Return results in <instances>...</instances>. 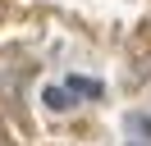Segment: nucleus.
Instances as JSON below:
<instances>
[{
    "mask_svg": "<svg viewBox=\"0 0 151 146\" xmlns=\"http://www.w3.org/2000/svg\"><path fill=\"white\" fill-rule=\"evenodd\" d=\"M41 100H46V110H55V114L73 110V91H69V87H46V91H41Z\"/></svg>",
    "mask_w": 151,
    "mask_h": 146,
    "instance_id": "nucleus-1",
    "label": "nucleus"
},
{
    "mask_svg": "<svg viewBox=\"0 0 151 146\" xmlns=\"http://www.w3.org/2000/svg\"><path fill=\"white\" fill-rule=\"evenodd\" d=\"M64 87L73 91V96H101V82H96V78H69Z\"/></svg>",
    "mask_w": 151,
    "mask_h": 146,
    "instance_id": "nucleus-2",
    "label": "nucleus"
},
{
    "mask_svg": "<svg viewBox=\"0 0 151 146\" xmlns=\"http://www.w3.org/2000/svg\"><path fill=\"white\" fill-rule=\"evenodd\" d=\"M128 128L142 132V137H151V114H128Z\"/></svg>",
    "mask_w": 151,
    "mask_h": 146,
    "instance_id": "nucleus-3",
    "label": "nucleus"
}]
</instances>
